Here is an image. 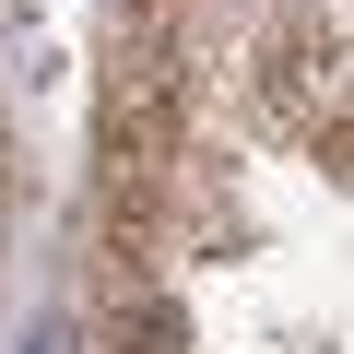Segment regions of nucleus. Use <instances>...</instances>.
<instances>
[{
	"instance_id": "nucleus-1",
	"label": "nucleus",
	"mask_w": 354,
	"mask_h": 354,
	"mask_svg": "<svg viewBox=\"0 0 354 354\" xmlns=\"http://www.w3.org/2000/svg\"><path fill=\"white\" fill-rule=\"evenodd\" d=\"M118 354H177V307H165V295L118 307Z\"/></svg>"
}]
</instances>
